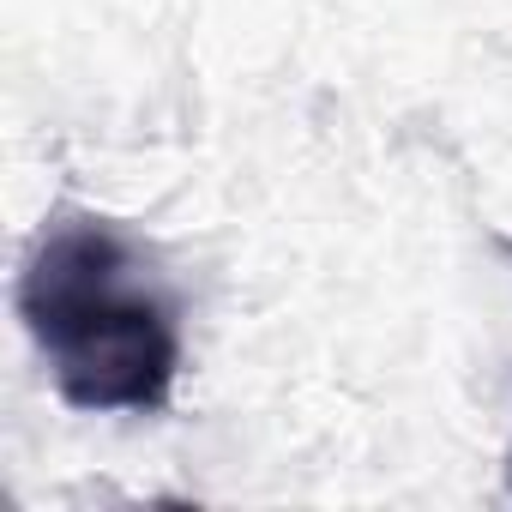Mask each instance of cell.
Instances as JSON below:
<instances>
[{
  "mask_svg": "<svg viewBox=\"0 0 512 512\" xmlns=\"http://www.w3.org/2000/svg\"><path fill=\"white\" fill-rule=\"evenodd\" d=\"M19 320L73 410L145 416L181 380V302L151 247L97 211H55L25 253Z\"/></svg>",
  "mask_w": 512,
  "mask_h": 512,
  "instance_id": "obj_1",
  "label": "cell"
}]
</instances>
